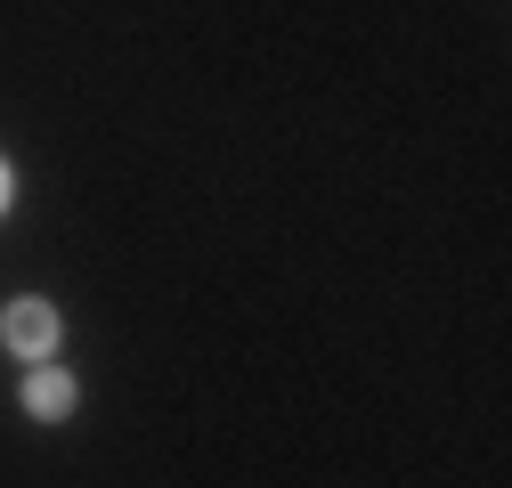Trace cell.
<instances>
[{
    "mask_svg": "<svg viewBox=\"0 0 512 488\" xmlns=\"http://www.w3.org/2000/svg\"><path fill=\"white\" fill-rule=\"evenodd\" d=\"M74 375H57V366H41V375H25V415H41V423H57V415H74Z\"/></svg>",
    "mask_w": 512,
    "mask_h": 488,
    "instance_id": "cell-2",
    "label": "cell"
},
{
    "mask_svg": "<svg viewBox=\"0 0 512 488\" xmlns=\"http://www.w3.org/2000/svg\"><path fill=\"white\" fill-rule=\"evenodd\" d=\"M0 342L17 358H49L57 350V310L49 301H9V310H0Z\"/></svg>",
    "mask_w": 512,
    "mask_h": 488,
    "instance_id": "cell-1",
    "label": "cell"
},
{
    "mask_svg": "<svg viewBox=\"0 0 512 488\" xmlns=\"http://www.w3.org/2000/svg\"><path fill=\"white\" fill-rule=\"evenodd\" d=\"M9 196H17V179H9V163H0V212H9Z\"/></svg>",
    "mask_w": 512,
    "mask_h": 488,
    "instance_id": "cell-3",
    "label": "cell"
}]
</instances>
